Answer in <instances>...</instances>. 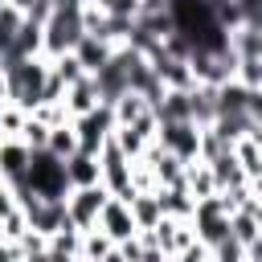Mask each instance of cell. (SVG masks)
<instances>
[{
    "mask_svg": "<svg viewBox=\"0 0 262 262\" xmlns=\"http://www.w3.org/2000/svg\"><path fill=\"white\" fill-rule=\"evenodd\" d=\"M98 106H102V94H98L94 78H82V82H74V86L66 90V111H70V119H82V115H90V111H98Z\"/></svg>",
    "mask_w": 262,
    "mask_h": 262,
    "instance_id": "cell-11",
    "label": "cell"
},
{
    "mask_svg": "<svg viewBox=\"0 0 262 262\" xmlns=\"http://www.w3.org/2000/svg\"><path fill=\"white\" fill-rule=\"evenodd\" d=\"M172 262H213V250L209 246H201V242H192L188 250H180Z\"/></svg>",
    "mask_w": 262,
    "mask_h": 262,
    "instance_id": "cell-18",
    "label": "cell"
},
{
    "mask_svg": "<svg viewBox=\"0 0 262 262\" xmlns=\"http://www.w3.org/2000/svg\"><path fill=\"white\" fill-rule=\"evenodd\" d=\"M184 188L192 192V201H209V196H217V176H213V168H209L205 160L188 164V172H184Z\"/></svg>",
    "mask_w": 262,
    "mask_h": 262,
    "instance_id": "cell-12",
    "label": "cell"
},
{
    "mask_svg": "<svg viewBox=\"0 0 262 262\" xmlns=\"http://www.w3.org/2000/svg\"><path fill=\"white\" fill-rule=\"evenodd\" d=\"M156 143L164 151H172L176 160H184V164H196L201 160V127L196 123H160Z\"/></svg>",
    "mask_w": 262,
    "mask_h": 262,
    "instance_id": "cell-7",
    "label": "cell"
},
{
    "mask_svg": "<svg viewBox=\"0 0 262 262\" xmlns=\"http://www.w3.org/2000/svg\"><path fill=\"white\" fill-rule=\"evenodd\" d=\"M25 123H29V111L25 106H16V102H4L0 106V139H20Z\"/></svg>",
    "mask_w": 262,
    "mask_h": 262,
    "instance_id": "cell-16",
    "label": "cell"
},
{
    "mask_svg": "<svg viewBox=\"0 0 262 262\" xmlns=\"http://www.w3.org/2000/svg\"><path fill=\"white\" fill-rule=\"evenodd\" d=\"M49 57H29V61H12L4 66V86H8V102L25 106L29 115L37 106H45V86H49Z\"/></svg>",
    "mask_w": 262,
    "mask_h": 262,
    "instance_id": "cell-1",
    "label": "cell"
},
{
    "mask_svg": "<svg viewBox=\"0 0 262 262\" xmlns=\"http://www.w3.org/2000/svg\"><path fill=\"white\" fill-rule=\"evenodd\" d=\"M131 213H135V221H139V233H147V229H156V225L164 221V205H160L156 192H139V196L131 201Z\"/></svg>",
    "mask_w": 262,
    "mask_h": 262,
    "instance_id": "cell-13",
    "label": "cell"
},
{
    "mask_svg": "<svg viewBox=\"0 0 262 262\" xmlns=\"http://www.w3.org/2000/svg\"><path fill=\"white\" fill-rule=\"evenodd\" d=\"M106 201H111V192H106L102 184H94V188H70V196H66L70 225H74V229H82V233L98 229V217H102Z\"/></svg>",
    "mask_w": 262,
    "mask_h": 262,
    "instance_id": "cell-5",
    "label": "cell"
},
{
    "mask_svg": "<svg viewBox=\"0 0 262 262\" xmlns=\"http://www.w3.org/2000/svg\"><path fill=\"white\" fill-rule=\"evenodd\" d=\"M229 221H233V213L225 209V201H221V196L196 201V209H192V233H196V242H201V246H209V250H217V246L233 242Z\"/></svg>",
    "mask_w": 262,
    "mask_h": 262,
    "instance_id": "cell-4",
    "label": "cell"
},
{
    "mask_svg": "<svg viewBox=\"0 0 262 262\" xmlns=\"http://www.w3.org/2000/svg\"><path fill=\"white\" fill-rule=\"evenodd\" d=\"M66 176H70V188H94V184H102V164L90 151H74L66 160Z\"/></svg>",
    "mask_w": 262,
    "mask_h": 262,
    "instance_id": "cell-10",
    "label": "cell"
},
{
    "mask_svg": "<svg viewBox=\"0 0 262 262\" xmlns=\"http://www.w3.org/2000/svg\"><path fill=\"white\" fill-rule=\"evenodd\" d=\"M82 8H86V0H70V4H61V8L49 16V25H45V57H49V61H57V57L74 53V49H78V41L86 37Z\"/></svg>",
    "mask_w": 262,
    "mask_h": 262,
    "instance_id": "cell-2",
    "label": "cell"
},
{
    "mask_svg": "<svg viewBox=\"0 0 262 262\" xmlns=\"http://www.w3.org/2000/svg\"><path fill=\"white\" fill-rule=\"evenodd\" d=\"M115 53H119V45H111V41H102V37H90V33H86V37L78 41V49H74V57L82 61V70H86L90 78H94L98 70H106Z\"/></svg>",
    "mask_w": 262,
    "mask_h": 262,
    "instance_id": "cell-9",
    "label": "cell"
},
{
    "mask_svg": "<svg viewBox=\"0 0 262 262\" xmlns=\"http://www.w3.org/2000/svg\"><path fill=\"white\" fill-rule=\"evenodd\" d=\"M49 123H41L37 115H29V123H25V131H20V143L29 147V151H45L49 147Z\"/></svg>",
    "mask_w": 262,
    "mask_h": 262,
    "instance_id": "cell-17",
    "label": "cell"
},
{
    "mask_svg": "<svg viewBox=\"0 0 262 262\" xmlns=\"http://www.w3.org/2000/svg\"><path fill=\"white\" fill-rule=\"evenodd\" d=\"M45 151H49V156H57V160H70V156L78 151V131H74V119L49 131V147H45Z\"/></svg>",
    "mask_w": 262,
    "mask_h": 262,
    "instance_id": "cell-15",
    "label": "cell"
},
{
    "mask_svg": "<svg viewBox=\"0 0 262 262\" xmlns=\"http://www.w3.org/2000/svg\"><path fill=\"white\" fill-rule=\"evenodd\" d=\"M25 184H29V192L41 196V201H66V196H70L66 160H57V156H49V151H33Z\"/></svg>",
    "mask_w": 262,
    "mask_h": 262,
    "instance_id": "cell-3",
    "label": "cell"
},
{
    "mask_svg": "<svg viewBox=\"0 0 262 262\" xmlns=\"http://www.w3.org/2000/svg\"><path fill=\"white\" fill-rule=\"evenodd\" d=\"M115 250H119V246H115L102 229H90V233H82V254H78V258H82V262H106Z\"/></svg>",
    "mask_w": 262,
    "mask_h": 262,
    "instance_id": "cell-14",
    "label": "cell"
},
{
    "mask_svg": "<svg viewBox=\"0 0 262 262\" xmlns=\"http://www.w3.org/2000/svg\"><path fill=\"white\" fill-rule=\"evenodd\" d=\"M74 131H78V151H90V156H98L106 143H111V135H115V106H98V111H90V115H82V119H74Z\"/></svg>",
    "mask_w": 262,
    "mask_h": 262,
    "instance_id": "cell-6",
    "label": "cell"
},
{
    "mask_svg": "<svg viewBox=\"0 0 262 262\" xmlns=\"http://www.w3.org/2000/svg\"><path fill=\"white\" fill-rule=\"evenodd\" d=\"M98 229H102L115 246H123V242H131V237H139V221H135V213H131V201L111 196V201H106V209H102V217H98Z\"/></svg>",
    "mask_w": 262,
    "mask_h": 262,
    "instance_id": "cell-8",
    "label": "cell"
}]
</instances>
